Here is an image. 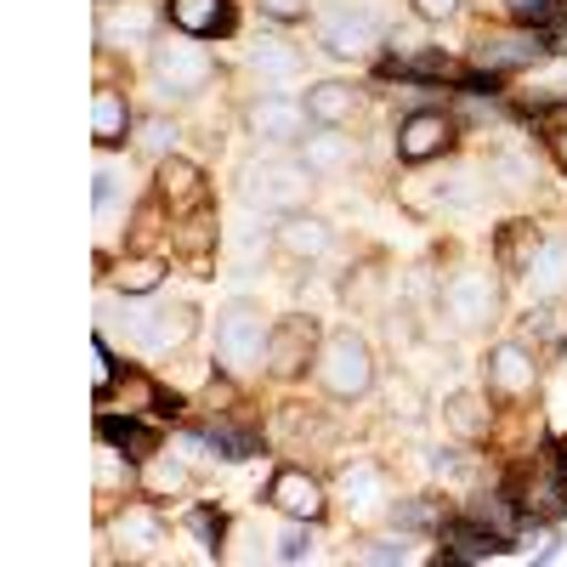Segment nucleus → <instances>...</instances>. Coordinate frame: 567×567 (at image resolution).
<instances>
[{"instance_id":"obj_22","label":"nucleus","mask_w":567,"mask_h":567,"mask_svg":"<svg viewBox=\"0 0 567 567\" xmlns=\"http://www.w3.org/2000/svg\"><path fill=\"white\" fill-rule=\"evenodd\" d=\"M171 23H176V34L205 40V34H227L233 12H227V0H171Z\"/></svg>"},{"instance_id":"obj_16","label":"nucleus","mask_w":567,"mask_h":567,"mask_svg":"<svg viewBox=\"0 0 567 567\" xmlns=\"http://www.w3.org/2000/svg\"><path fill=\"white\" fill-rule=\"evenodd\" d=\"M272 245L284 256H296V261H323L329 250H336V227H329L323 216H312V210H296V216H284L272 227Z\"/></svg>"},{"instance_id":"obj_38","label":"nucleus","mask_w":567,"mask_h":567,"mask_svg":"<svg viewBox=\"0 0 567 567\" xmlns=\"http://www.w3.org/2000/svg\"><path fill=\"white\" fill-rule=\"evenodd\" d=\"M307 528H312V523H296L290 534H284V539H278V561H301V556L312 550V539H307Z\"/></svg>"},{"instance_id":"obj_3","label":"nucleus","mask_w":567,"mask_h":567,"mask_svg":"<svg viewBox=\"0 0 567 567\" xmlns=\"http://www.w3.org/2000/svg\"><path fill=\"white\" fill-rule=\"evenodd\" d=\"M267 341H272V323L256 301H227L216 312V358L227 374H256L267 363Z\"/></svg>"},{"instance_id":"obj_12","label":"nucleus","mask_w":567,"mask_h":567,"mask_svg":"<svg viewBox=\"0 0 567 567\" xmlns=\"http://www.w3.org/2000/svg\"><path fill=\"white\" fill-rule=\"evenodd\" d=\"M483 374H488V398H499V403H523V398H534V386H539L534 352L516 347V341H499V347L488 352Z\"/></svg>"},{"instance_id":"obj_7","label":"nucleus","mask_w":567,"mask_h":567,"mask_svg":"<svg viewBox=\"0 0 567 567\" xmlns=\"http://www.w3.org/2000/svg\"><path fill=\"white\" fill-rule=\"evenodd\" d=\"M443 312L454 318V329H465V336L499 323V278L488 267H460L443 284Z\"/></svg>"},{"instance_id":"obj_17","label":"nucleus","mask_w":567,"mask_h":567,"mask_svg":"<svg viewBox=\"0 0 567 567\" xmlns=\"http://www.w3.org/2000/svg\"><path fill=\"white\" fill-rule=\"evenodd\" d=\"M523 284H528V296L534 301H556L567 296V239L556 233V239H539L528 267H523Z\"/></svg>"},{"instance_id":"obj_23","label":"nucleus","mask_w":567,"mask_h":567,"mask_svg":"<svg viewBox=\"0 0 567 567\" xmlns=\"http://www.w3.org/2000/svg\"><path fill=\"white\" fill-rule=\"evenodd\" d=\"M341 494H347L352 516H374V511H381V499H386V477H381V465H369V460L347 465V471H341Z\"/></svg>"},{"instance_id":"obj_41","label":"nucleus","mask_w":567,"mask_h":567,"mask_svg":"<svg viewBox=\"0 0 567 567\" xmlns=\"http://www.w3.org/2000/svg\"><path fill=\"white\" fill-rule=\"evenodd\" d=\"M561 154H567V136H561Z\"/></svg>"},{"instance_id":"obj_11","label":"nucleus","mask_w":567,"mask_h":567,"mask_svg":"<svg viewBox=\"0 0 567 567\" xmlns=\"http://www.w3.org/2000/svg\"><path fill=\"white\" fill-rule=\"evenodd\" d=\"M454 136H460V125H454L443 109H420V114H409V120L398 125V159H403V165L443 159V154L454 148Z\"/></svg>"},{"instance_id":"obj_35","label":"nucleus","mask_w":567,"mask_h":567,"mask_svg":"<svg viewBox=\"0 0 567 567\" xmlns=\"http://www.w3.org/2000/svg\"><path fill=\"white\" fill-rule=\"evenodd\" d=\"M358 561H414V550L403 539H369L358 545Z\"/></svg>"},{"instance_id":"obj_19","label":"nucleus","mask_w":567,"mask_h":567,"mask_svg":"<svg viewBox=\"0 0 567 567\" xmlns=\"http://www.w3.org/2000/svg\"><path fill=\"white\" fill-rule=\"evenodd\" d=\"M523 511H534L539 523H556V516H567V471H561L556 460H539V465L528 471Z\"/></svg>"},{"instance_id":"obj_25","label":"nucleus","mask_w":567,"mask_h":567,"mask_svg":"<svg viewBox=\"0 0 567 567\" xmlns=\"http://www.w3.org/2000/svg\"><path fill=\"white\" fill-rule=\"evenodd\" d=\"M131 125H136V120H131L125 97L103 85V91H97V103H91V136H97V148H120Z\"/></svg>"},{"instance_id":"obj_37","label":"nucleus","mask_w":567,"mask_h":567,"mask_svg":"<svg viewBox=\"0 0 567 567\" xmlns=\"http://www.w3.org/2000/svg\"><path fill=\"white\" fill-rule=\"evenodd\" d=\"M392 523L398 528H432V505H425V499H398L392 505Z\"/></svg>"},{"instance_id":"obj_1","label":"nucleus","mask_w":567,"mask_h":567,"mask_svg":"<svg viewBox=\"0 0 567 567\" xmlns=\"http://www.w3.org/2000/svg\"><path fill=\"white\" fill-rule=\"evenodd\" d=\"M312 187H318V176H312V165L301 154H261V159H250L239 171V199L250 210H261V216H296V210H307Z\"/></svg>"},{"instance_id":"obj_31","label":"nucleus","mask_w":567,"mask_h":567,"mask_svg":"<svg viewBox=\"0 0 567 567\" xmlns=\"http://www.w3.org/2000/svg\"><path fill=\"white\" fill-rule=\"evenodd\" d=\"M159 278H165V261H159V256H131V261H120V272H114V284H120L125 296H154Z\"/></svg>"},{"instance_id":"obj_32","label":"nucleus","mask_w":567,"mask_h":567,"mask_svg":"<svg viewBox=\"0 0 567 567\" xmlns=\"http://www.w3.org/2000/svg\"><path fill=\"white\" fill-rule=\"evenodd\" d=\"M142 488L148 494H182L187 488V465L171 460V454H148L142 460Z\"/></svg>"},{"instance_id":"obj_4","label":"nucleus","mask_w":567,"mask_h":567,"mask_svg":"<svg viewBox=\"0 0 567 567\" xmlns=\"http://www.w3.org/2000/svg\"><path fill=\"white\" fill-rule=\"evenodd\" d=\"M148 74H154V85L165 91V97L194 103L199 91L216 80V58L205 52V45H199L194 34H176V40H159V45H154Z\"/></svg>"},{"instance_id":"obj_8","label":"nucleus","mask_w":567,"mask_h":567,"mask_svg":"<svg viewBox=\"0 0 567 567\" xmlns=\"http://www.w3.org/2000/svg\"><path fill=\"white\" fill-rule=\"evenodd\" d=\"M245 125H250L256 142H267V148H301L318 120H312L307 103H296V97H256V103L245 109Z\"/></svg>"},{"instance_id":"obj_14","label":"nucleus","mask_w":567,"mask_h":567,"mask_svg":"<svg viewBox=\"0 0 567 567\" xmlns=\"http://www.w3.org/2000/svg\"><path fill=\"white\" fill-rule=\"evenodd\" d=\"M154 199L171 205V210H205V205H210L205 171H199L194 159H182V154L159 159V171H154Z\"/></svg>"},{"instance_id":"obj_29","label":"nucleus","mask_w":567,"mask_h":567,"mask_svg":"<svg viewBox=\"0 0 567 567\" xmlns=\"http://www.w3.org/2000/svg\"><path fill=\"white\" fill-rule=\"evenodd\" d=\"M97 432H103V443L125 449L131 460H148V454H159V437H154V432H142L136 420H114V414H103V420H97Z\"/></svg>"},{"instance_id":"obj_33","label":"nucleus","mask_w":567,"mask_h":567,"mask_svg":"<svg viewBox=\"0 0 567 567\" xmlns=\"http://www.w3.org/2000/svg\"><path fill=\"white\" fill-rule=\"evenodd\" d=\"M205 443H210L221 460H250V454H256V437L233 432V425H210V432H205Z\"/></svg>"},{"instance_id":"obj_6","label":"nucleus","mask_w":567,"mask_h":567,"mask_svg":"<svg viewBox=\"0 0 567 567\" xmlns=\"http://www.w3.org/2000/svg\"><path fill=\"white\" fill-rule=\"evenodd\" d=\"M386 34V23L374 18L363 0H336V7H318V45L336 58H363L374 52Z\"/></svg>"},{"instance_id":"obj_15","label":"nucleus","mask_w":567,"mask_h":567,"mask_svg":"<svg viewBox=\"0 0 567 567\" xmlns=\"http://www.w3.org/2000/svg\"><path fill=\"white\" fill-rule=\"evenodd\" d=\"M114 545H120V556H131V561L165 556V523H159V511H154V505H125V511L114 516Z\"/></svg>"},{"instance_id":"obj_36","label":"nucleus","mask_w":567,"mask_h":567,"mask_svg":"<svg viewBox=\"0 0 567 567\" xmlns=\"http://www.w3.org/2000/svg\"><path fill=\"white\" fill-rule=\"evenodd\" d=\"M261 7V18H272V23H301L307 12H312V0H256Z\"/></svg>"},{"instance_id":"obj_20","label":"nucleus","mask_w":567,"mask_h":567,"mask_svg":"<svg viewBox=\"0 0 567 567\" xmlns=\"http://www.w3.org/2000/svg\"><path fill=\"white\" fill-rule=\"evenodd\" d=\"M443 545H454V550L437 556L443 567H454V561H488V556L511 550V539H499L494 528H483L477 516H465V523H449V528H443Z\"/></svg>"},{"instance_id":"obj_21","label":"nucleus","mask_w":567,"mask_h":567,"mask_svg":"<svg viewBox=\"0 0 567 567\" xmlns=\"http://www.w3.org/2000/svg\"><path fill=\"white\" fill-rule=\"evenodd\" d=\"M154 23H159L154 0H131V7H114L103 18V40L109 45H148L154 40Z\"/></svg>"},{"instance_id":"obj_40","label":"nucleus","mask_w":567,"mask_h":567,"mask_svg":"<svg viewBox=\"0 0 567 567\" xmlns=\"http://www.w3.org/2000/svg\"><path fill=\"white\" fill-rule=\"evenodd\" d=\"M194 534L216 550V539H221V516H210V511H194Z\"/></svg>"},{"instance_id":"obj_24","label":"nucleus","mask_w":567,"mask_h":567,"mask_svg":"<svg viewBox=\"0 0 567 567\" xmlns=\"http://www.w3.org/2000/svg\"><path fill=\"white\" fill-rule=\"evenodd\" d=\"M307 114H312L318 125H347V120L358 114V91H352L347 80H318V85L307 91Z\"/></svg>"},{"instance_id":"obj_10","label":"nucleus","mask_w":567,"mask_h":567,"mask_svg":"<svg viewBox=\"0 0 567 567\" xmlns=\"http://www.w3.org/2000/svg\"><path fill=\"white\" fill-rule=\"evenodd\" d=\"M318 363V318H278L272 323V341H267V369L278 381H296V374Z\"/></svg>"},{"instance_id":"obj_27","label":"nucleus","mask_w":567,"mask_h":567,"mask_svg":"<svg viewBox=\"0 0 567 567\" xmlns=\"http://www.w3.org/2000/svg\"><path fill=\"white\" fill-rule=\"evenodd\" d=\"M176 136H182V131H176V120H165V114H142V120L131 125L136 154H142V159H154V165L176 154Z\"/></svg>"},{"instance_id":"obj_34","label":"nucleus","mask_w":567,"mask_h":567,"mask_svg":"<svg viewBox=\"0 0 567 567\" xmlns=\"http://www.w3.org/2000/svg\"><path fill=\"white\" fill-rule=\"evenodd\" d=\"M505 12L523 23V29H539V23H550L561 12V0H505Z\"/></svg>"},{"instance_id":"obj_5","label":"nucleus","mask_w":567,"mask_h":567,"mask_svg":"<svg viewBox=\"0 0 567 567\" xmlns=\"http://www.w3.org/2000/svg\"><path fill=\"white\" fill-rule=\"evenodd\" d=\"M194 329H199V312L187 301H142L125 312V336L142 352H176L194 341Z\"/></svg>"},{"instance_id":"obj_28","label":"nucleus","mask_w":567,"mask_h":567,"mask_svg":"<svg viewBox=\"0 0 567 567\" xmlns=\"http://www.w3.org/2000/svg\"><path fill=\"white\" fill-rule=\"evenodd\" d=\"M250 69L261 80H278V85H290L301 74V58H296V45H284V40H261L250 45Z\"/></svg>"},{"instance_id":"obj_39","label":"nucleus","mask_w":567,"mask_h":567,"mask_svg":"<svg viewBox=\"0 0 567 567\" xmlns=\"http://www.w3.org/2000/svg\"><path fill=\"white\" fill-rule=\"evenodd\" d=\"M414 7V18H425V23H449L454 12H460V0H409Z\"/></svg>"},{"instance_id":"obj_2","label":"nucleus","mask_w":567,"mask_h":567,"mask_svg":"<svg viewBox=\"0 0 567 567\" xmlns=\"http://www.w3.org/2000/svg\"><path fill=\"white\" fill-rule=\"evenodd\" d=\"M312 374H318V386L336 398V403H358V398H369V386H374V352H369L363 336H352V329H336V336H323Z\"/></svg>"},{"instance_id":"obj_26","label":"nucleus","mask_w":567,"mask_h":567,"mask_svg":"<svg viewBox=\"0 0 567 567\" xmlns=\"http://www.w3.org/2000/svg\"><path fill=\"white\" fill-rule=\"evenodd\" d=\"M443 420H449V432H454V437L483 443V437H488V398H477V392H454V398L443 403Z\"/></svg>"},{"instance_id":"obj_9","label":"nucleus","mask_w":567,"mask_h":567,"mask_svg":"<svg viewBox=\"0 0 567 567\" xmlns=\"http://www.w3.org/2000/svg\"><path fill=\"white\" fill-rule=\"evenodd\" d=\"M267 505L284 511L290 523H323L329 494H323V483L312 477V471H301V465H278V471H272V483H267Z\"/></svg>"},{"instance_id":"obj_18","label":"nucleus","mask_w":567,"mask_h":567,"mask_svg":"<svg viewBox=\"0 0 567 567\" xmlns=\"http://www.w3.org/2000/svg\"><path fill=\"white\" fill-rule=\"evenodd\" d=\"M301 159L312 165L318 182H323V176H341V171L358 165V142H352L341 125H318V131L301 142Z\"/></svg>"},{"instance_id":"obj_13","label":"nucleus","mask_w":567,"mask_h":567,"mask_svg":"<svg viewBox=\"0 0 567 567\" xmlns=\"http://www.w3.org/2000/svg\"><path fill=\"white\" fill-rule=\"evenodd\" d=\"M550 52V40L539 34V29H511V34H488V40H477V69H488L494 80L499 74H511V69H528V63H539Z\"/></svg>"},{"instance_id":"obj_30","label":"nucleus","mask_w":567,"mask_h":567,"mask_svg":"<svg viewBox=\"0 0 567 567\" xmlns=\"http://www.w3.org/2000/svg\"><path fill=\"white\" fill-rule=\"evenodd\" d=\"M516 511H523V499H511V494H477L471 499V516H477L483 528H494L499 539H516V528H523Z\"/></svg>"}]
</instances>
